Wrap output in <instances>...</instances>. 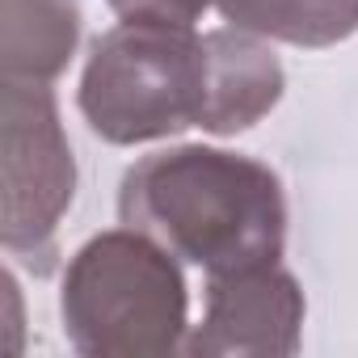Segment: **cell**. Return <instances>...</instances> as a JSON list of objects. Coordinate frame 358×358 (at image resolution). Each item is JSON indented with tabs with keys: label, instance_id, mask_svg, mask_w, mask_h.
<instances>
[{
	"label": "cell",
	"instance_id": "cell-1",
	"mask_svg": "<svg viewBox=\"0 0 358 358\" xmlns=\"http://www.w3.org/2000/svg\"><path fill=\"white\" fill-rule=\"evenodd\" d=\"M118 220L207 274L278 262L287 245V194L278 173L253 156L207 143L135 160L122 173Z\"/></svg>",
	"mask_w": 358,
	"mask_h": 358
},
{
	"label": "cell",
	"instance_id": "cell-2",
	"mask_svg": "<svg viewBox=\"0 0 358 358\" xmlns=\"http://www.w3.org/2000/svg\"><path fill=\"white\" fill-rule=\"evenodd\" d=\"M80 114L114 148L203 127L224 135V89L211 30L177 22H118L93 38L80 72Z\"/></svg>",
	"mask_w": 358,
	"mask_h": 358
},
{
	"label": "cell",
	"instance_id": "cell-3",
	"mask_svg": "<svg viewBox=\"0 0 358 358\" xmlns=\"http://www.w3.org/2000/svg\"><path fill=\"white\" fill-rule=\"evenodd\" d=\"M59 316L68 345L85 358H164L186 350L190 287L160 241L122 224L72 253Z\"/></svg>",
	"mask_w": 358,
	"mask_h": 358
},
{
	"label": "cell",
	"instance_id": "cell-4",
	"mask_svg": "<svg viewBox=\"0 0 358 358\" xmlns=\"http://www.w3.org/2000/svg\"><path fill=\"white\" fill-rule=\"evenodd\" d=\"M5 253L51 270L55 228L76 199V160L47 80H0Z\"/></svg>",
	"mask_w": 358,
	"mask_h": 358
},
{
	"label": "cell",
	"instance_id": "cell-5",
	"mask_svg": "<svg viewBox=\"0 0 358 358\" xmlns=\"http://www.w3.org/2000/svg\"><path fill=\"white\" fill-rule=\"evenodd\" d=\"M303 291L278 262H253L207 274L203 324L190 329L194 358H291L303 337Z\"/></svg>",
	"mask_w": 358,
	"mask_h": 358
},
{
	"label": "cell",
	"instance_id": "cell-6",
	"mask_svg": "<svg viewBox=\"0 0 358 358\" xmlns=\"http://www.w3.org/2000/svg\"><path fill=\"white\" fill-rule=\"evenodd\" d=\"M80 43L76 0H0V80H55Z\"/></svg>",
	"mask_w": 358,
	"mask_h": 358
},
{
	"label": "cell",
	"instance_id": "cell-7",
	"mask_svg": "<svg viewBox=\"0 0 358 358\" xmlns=\"http://www.w3.org/2000/svg\"><path fill=\"white\" fill-rule=\"evenodd\" d=\"M211 9L249 34L291 47H337L358 30V0H211Z\"/></svg>",
	"mask_w": 358,
	"mask_h": 358
},
{
	"label": "cell",
	"instance_id": "cell-8",
	"mask_svg": "<svg viewBox=\"0 0 358 358\" xmlns=\"http://www.w3.org/2000/svg\"><path fill=\"white\" fill-rule=\"evenodd\" d=\"M118 22H177V26H199L211 0H106Z\"/></svg>",
	"mask_w": 358,
	"mask_h": 358
}]
</instances>
